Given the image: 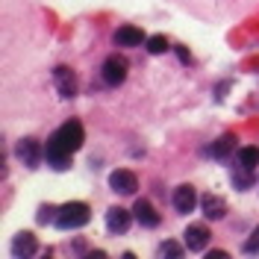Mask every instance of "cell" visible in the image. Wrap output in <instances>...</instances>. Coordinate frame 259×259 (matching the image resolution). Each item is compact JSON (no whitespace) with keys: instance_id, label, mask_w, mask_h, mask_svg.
<instances>
[{"instance_id":"obj_1","label":"cell","mask_w":259,"mask_h":259,"mask_svg":"<svg viewBox=\"0 0 259 259\" xmlns=\"http://www.w3.org/2000/svg\"><path fill=\"white\" fill-rule=\"evenodd\" d=\"M82 124L80 121H68L59 130H53L48 139V147H45V159L56 168V171H68L71 168V156L80 150L82 145Z\"/></svg>"},{"instance_id":"obj_2","label":"cell","mask_w":259,"mask_h":259,"mask_svg":"<svg viewBox=\"0 0 259 259\" xmlns=\"http://www.w3.org/2000/svg\"><path fill=\"white\" fill-rule=\"evenodd\" d=\"M89 218H92V209L85 203H80V200H71V203H62L56 209L53 224L59 227V230H77V227L89 224Z\"/></svg>"},{"instance_id":"obj_3","label":"cell","mask_w":259,"mask_h":259,"mask_svg":"<svg viewBox=\"0 0 259 259\" xmlns=\"http://www.w3.org/2000/svg\"><path fill=\"white\" fill-rule=\"evenodd\" d=\"M53 85H56L59 97H65V100H74V97H77V74H74L68 65L53 68Z\"/></svg>"},{"instance_id":"obj_4","label":"cell","mask_w":259,"mask_h":259,"mask_svg":"<svg viewBox=\"0 0 259 259\" xmlns=\"http://www.w3.org/2000/svg\"><path fill=\"white\" fill-rule=\"evenodd\" d=\"M130 221H136L133 209H124V206H109V209H106V230H109L112 236L127 233V230H130Z\"/></svg>"},{"instance_id":"obj_5","label":"cell","mask_w":259,"mask_h":259,"mask_svg":"<svg viewBox=\"0 0 259 259\" xmlns=\"http://www.w3.org/2000/svg\"><path fill=\"white\" fill-rule=\"evenodd\" d=\"M100 77L106 85H121V82L127 80V62H124V56H109L103 68H100Z\"/></svg>"},{"instance_id":"obj_6","label":"cell","mask_w":259,"mask_h":259,"mask_svg":"<svg viewBox=\"0 0 259 259\" xmlns=\"http://www.w3.org/2000/svg\"><path fill=\"white\" fill-rule=\"evenodd\" d=\"M171 203H174L177 215H189V212H194V206H197V192H194V186H189V183L177 186L174 194H171Z\"/></svg>"},{"instance_id":"obj_7","label":"cell","mask_w":259,"mask_h":259,"mask_svg":"<svg viewBox=\"0 0 259 259\" xmlns=\"http://www.w3.org/2000/svg\"><path fill=\"white\" fill-rule=\"evenodd\" d=\"M109 189H112L115 194H136L139 180H136V174L127 171V168H115L112 174H109Z\"/></svg>"},{"instance_id":"obj_8","label":"cell","mask_w":259,"mask_h":259,"mask_svg":"<svg viewBox=\"0 0 259 259\" xmlns=\"http://www.w3.org/2000/svg\"><path fill=\"white\" fill-rule=\"evenodd\" d=\"M209 227L206 224H189L186 227V247L192 250V253H200V250H206L209 247Z\"/></svg>"},{"instance_id":"obj_9","label":"cell","mask_w":259,"mask_h":259,"mask_svg":"<svg viewBox=\"0 0 259 259\" xmlns=\"http://www.w3.org/2000/svg\"><path fill=\"white\" fill-rule=\"evenodd\" d=\"M12 256L15 259H32L38 253V239L32 236V233H18L15 239H12Z\"/></svg>"},{"instance_id":"obj_10","label":"cell","mask_w":259,"mask_h":259,"mask_svg":"<svg viewBox=\"0 0 259 259\" xmlns=\"http://www.w3.org/2000/svg\"><path fill=\"white\" fill-rule=\"evenodd\" d=\"M15 156L24 162L27 168H35V165H38V159H41V147H38V142H35V139H30V136H27V139H21V142L15 145Z\"/></svg>"},{"instance_id":"obj_11","label":"cell","mask_w":259,"mask_h":259,"mask_svg":"<svg viewBox=\"0 0 259 259\" xmlns=\"http://www.w3.org/2000/svg\"><path fill=\"white\" fill-rule=\"evenodd\" d=\"M133 215H136V221H139L142 227H147V230L159 227V215H156V209L150 206V200H145V197H139V200H136Z\"/></svg>"},{"instance_id":"obj_12","label":"cell","mask_w":259,"mask_h":259,"mask_svg":"<svg viewBox=\"0 0 259 259\" xmlns=\"http://www.w3.org/2000/svg\"><path fill=\"white\" fill-rule=\"evenodd\" d=\"M115 45L118 48H136V45H142L145 41V32L139 30V27H130V24H124V27H118L115 30Z\"/></svg>"},{"instance_id":"obj_13","label":"cell","mask_w":259,"mask_h":259,"mask_svg":"<svg viewBox=\"0 0 259 259\" xmlns=\"http://www.w3.org/2000/svg\"><path fill=\"white\" fill-rule=\"evenodd\" d=\"M200 206H203V215H206L209 221H218V218L227 215L224 197H215V194H203V197H200Z\"/></svg>"},{"instance_id":"obj_14","label":"cell","mask_w":259,"mask_h":259,"mask_svg":"<svg viewBox=\"0 0 259 259\" xmlns=\"http://www.w3.org/2000/svg\"><path fill=\"white\" fill-rule=\"evenodd\" d=\"M233 150H236V136H233V133H227V136H221V139H215V142H212V147H206V153H209V156H215L218 162H224Z\"/></svg>"},{"instance_id":"obj_15","label":"cell","mask_w":259,"mask_h":259,"mask_svg":"<svg viewBox=\"0 0 259 259\" xmlns=\"http://www.w3.org/2000/svg\"><path fill=\"white\" fill-rule=\"evenodd\" d=\"M230 183H233V189L244 192V189L253 186V171H247V168H242V165H233V171H230Z\"/></svg>"},{"instance_id":"obj_16","label":"cell","mask_w":259,"mask_h":259,"mask_svg":"<svg viewBox=\"0 0 259 259\" xmlns=\"http://www.w3.org/2000/svg\"><path fill=\"white\" fill-rule=\"evenodd\" d=\"M236 165H242V168H247V171H256V165H259V147L250 145V147L236 150Z\"/></svg>"},{"instance_id":"obj_17","label":"cell","mask_w":259,"mask_h":259,"mask_svg":"<svg viewBox=\"0 0 259 259\" xmlns=\"http://www.w3.org/2000/svg\"><path fill=\"white\" fill-rule=\"evenodd\" d=\"M186 250H189V247H186V242L180 244V242H174V239H168V242L159 244V250H156V253H159L162 259H183V253H186Z\"/></svg>"},{"instance_id":"obj_18","label":"cell","mask_w":259,"mask_h":259,"mask_svg":"<svg viewBox=\"0 0 259 259\" xmlns=\"http://www.w3.org/2000/svg\"><path fill=\"white\" fill-rule=\"evenodd\" d=\"M165 50H168V38L165 35H150L147 38V53L150 56H162Z\"/></svg>"},{"instance_id":"obj_19","label":"cell","mask_w":259,"mask_h":259,"mask_svg":"<svg viewBox=\"0 0 259 259\" xmlns=\"http://www.w3.org/2000/svg\"><path fill=\"white\" fill-rule=\"evenodd\" d=\"M244 253H259V227L247 236V242H244V247H242Z\"/></svg>"},{"instance_id":"obj_20","label":"cell","mask_w":259,"mask_h":259,"mask_svg":"<svg viewBox=\"0 0 259 259\" xmlns=\"http://www.w3.org/2000/svg\"><path fill=\"white\" fill-rule=\"evenodd\" d=\"M50 212H56V209H50V206H41V215H38V221H41V224H48V221H50Z\"/></svg>"},{"instance_id":"obj_21","label":"cell","mask_w":259,"mask_h":259,"mask_svg":"<svg viewBox=\"0 0 259 259\" xmlns=\"http://www.w3.org/2000/svg\"><path fill=\"white\" fill-rule=\"evenodd\" d=\"M206 256H209V259H227V253H224V250H209Z\"/></svg>"},{"instance_id":"obj_22","label":"cell","mask_w":259,"mask_h":259,"mask_svg":"<svg viewBox=\"0 0 259 259\" xmlns=\"http://www.w3.org/2000/svg\"><path fill=\"white\" fill-rule=\"evenodd\" d=\"M177 53H180V59H183V62H192V56H189V50H186V48H177Z\"/></svg>"}]
</instances>
